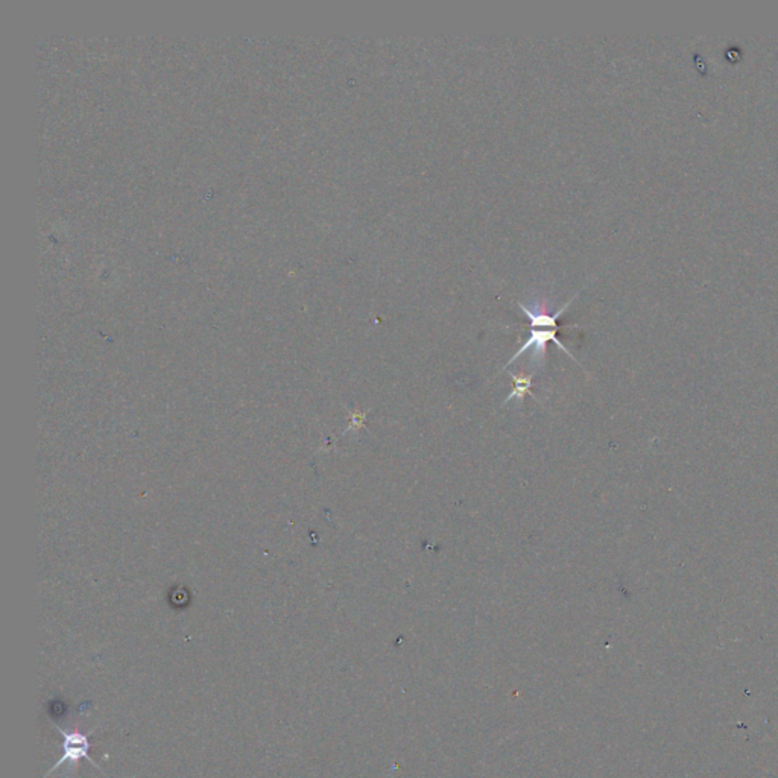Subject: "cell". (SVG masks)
<instances>
[{
	"label": "cell",
	"mask_w": 778,
	"mask_h": 778,
	"mask_svg": "<svg viewBox=\"0 0 778 778\" xmlns=\"http://www.w3.org/2000/svg\"><path fill=\"white\" fill-rule=\"evenodd\" d=\"M365 417H367V412H354V414L351 415V423H350V430L351 429H361L363 426V421H365Z\"/></svg>",
	"instance_id": "obj_4"
},
{
	"label": "cell",
	"mask_w": 778,
	"mask_h": 778,
	"mask_svg": "<svg viewBox=\"0 0 778 778\" xmlns=\"http://www.w3.org/2000/svg\"><path fill=\"white\" fill-rule=\"evenodd\" d=\"M508 374H510V376H511V379H512L514 388H512V391H511V394H510V396L505 398V401H503V405H506V403H510V401L515 400V401H517V403H519V406H523L524 397H526V396H528V394H529V396H531V397H533V398H536V400H538V398H537L536 396H533V394L531 392V388H532V377H533V372H531V374H523V372L515 374V372H511V371H510ZM538 401H540V400H538Z\"/></svg>",
	"instance_id": "obj_3"
},
{
	"label": "cell",
	"mask_w": 778,
	"mask_h": 778,
	"mask_svg": "<svg viewBox=\"0 0 778 778\" xmlns=\"http://www.w3.org/2000/svg\"><path fill=\"white\" fill-rule=\"evenodd\" d=\"M56 730H58V733L63 736V754L60 757V760L56 762L52 770H49L48 775L52 774L53 771L58 770V767L64 763H78L81 758H86V760H89L93 767H96V770H101V767L91 760L90 756H89V751L91 748V744H90V734L93 733H81V731H70V733H65L64 730H61L60 727H56Z\"/></svg>",
	"instance_id": "obj_2"
},
{
	"label": "cell",
	"mask_w": 778,
	"mask_h": 778,
	"mask_svg": "<svg viewBox=\"0 0 778 778\" xmlns=\"http://www.w3.org/2000/svg\"><path fill=\"white\" fill-rule=\"evenodd\" d=\"M557 332H558V327L557 329H554V327H531L529 329V337L526 339V342H524L520 349L517 350V353H515L512 358L510 359V362L506 363V368L510 367L511 363H514L515 361H517L520 356L523 353H526L528 350H532V356H531V363L537 365V367H541L543 363H545V359H546V350H547V342H555L559 350L564 351L569 358L571 361H575L578 365H581L578 362V359L573 358V354H571L567 346L562 344L558 337H557Z\"/></svg>",
	"instance_id": "obj_1"
}]
</instances>
